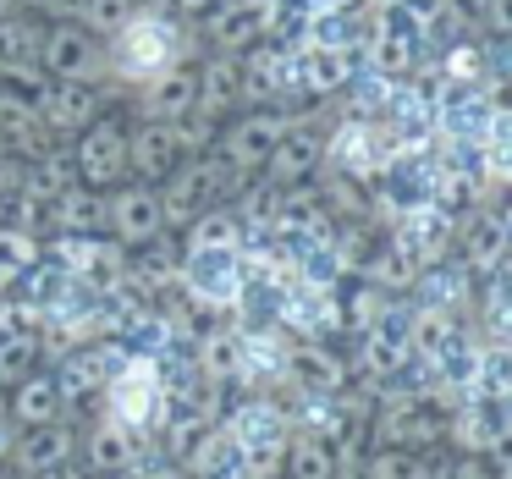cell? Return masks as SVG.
<instances>
[{"label": "cell", "mask_w": 512, "mask_h": 479, "mask_svg": "<svg viewBox=\"0 0 512 479\" xmlns=\"http://www.w3.org/2000/svg\"><path fill=\"white\" fill-rule=\"evenodd\" d=\"M358 479H435V452H397V446H375Z\"/></svg>", "instance_id": "obj_21"}, {"label": "cell", "mask_w": 512, "mask_h": 479, "mask_svg": "<svg viewBox=\"0 0 512 479\" xmlns=\"http://www.w3.org/2000/svg\"><path fill=\"white\" fill-rule=\"evenodd\" d=\"M78 463L89 468V479H127L144 463V441L105 413V419L89 424V435H78Z\"/></svg>", "instance_id": "obj_7"}, {"label": "cell", "mask_w": 512, "mask_h": 479, "mask_svg": "<svg viewBox=\"0 0 512 479\" xmlns=\"http://www.w3.org/2000/svg\"><path fill=\"white\" fill-rule=\"evenodd\" d=\"M67 457H78V430H72L67 419H56V424L17 430V441H12V452H6V463H12L17 479H28V474H39V468H50V463H67Z\"/></svg>", "instance_id": "obj_11"}, {"label": "cell", "mask_w": 512, "mask_h": 479, "mask_svg": "<svg viewBox=\"0 0 512 479\" xmlns=\"http://www.w3.org/2000/svg\"><path fill=\"white\" fill-rule=\"evenodd\" d=\"M67 248V270H72V281H83V287H94V292H105V287H116V276H122V243H94V237H72V243H61Z\"/></svg>", "instance_id": "obj_16"}, {"label": "cell", "mask_w": 512, "mask_h": 479, "mask_svg": "<svg viewBox=\"0 0 512 479\" xmlns=\"http://www.w3.org/2000/svg\"><path fill=\"white\" fill-rule=\"evenodd\" d=\"M6 419H12V430H34V424L67 419L61 380L50 375V369H28L23 380H12V386H6Z\"/></svg>", "instance_id": "obj_9"}, {"label": "cell", "mask_w": 512, "mask_h": 479, "mask_svg": "<svg viewBox=\"0 0 512 479\" xmlns=\"http://www.w3.org/2000/svg\"><path fill=\"white\" fill-rule=\"evenodd\" d=\"M347 468L353 463H347L331 441H320V435H309V430H292L287 457H281V479H347Z\"/></svg>", "instance_id": "obj_13"}, {"label": "cell", "mask_w": 512, "mask_h": 479, "mask_svg": "<svg viewBox=\"0 0 512 479\" xmlns=\"http://www.w3.org/2000/svg\"><path fill=\"white\" fill-rule=\"evenodd\" d=\"M72 171H78L89 188H111V182L127 171V138L116 133V127H94V133H83L78 166Z\"/></svg>", "instance_id": "obj_14"}, {"label": "cell", "mask_w": 512, "mask_h": 479, "mask_svg": "<svg viewBox=\"0 0 512 479\" xmlns=\"http://www.w3.org/2000/svg\"><path fill=\"white\" fill-rule=\"evenodd\" d=\"M45 56H50V67H56L61 78H78V83L83 78H100V72H105V56L89 45V39H83V28H61V34L50 39Z\"/></svg>", "instance_id": "obj_18"}, {"label": "cell", "mask_w": 512, "mask_h": 479, "mask_svg": "<svg viewBox=\"0 0 512 479\" xmlns=\"http://www.w3.org/2000/svg\"><path fill=\"white\" fill-rule=\"evenodd\" d=\"M276 138H281V127L270 122V116H248L243 127H237L232 138H226V155H221V166L232 171H254V166H265L270 160V149H276Z\"/></svg>", "instance_id": "obj_17"}, {"label": "cell", "mask_w": 512, "mask_h": 479, "mask_svg": "<svg viewBox=\"0 0 512 479\" xmlns=\"http://www.w3.org/2000/svg\"><path fill=\"white\" fill-rule=\"evenodd\" d=\"M182 276H188V292L204 303V309H232V303L248 292L243 254H237V248H188Z\"/></svg>", "instance_id": "obj_6"}, {"label": "cell", "mask_w": 512, "mask_h": 479, "mask_svg": "<svg viewBox=\"0 0 512 479\" xmlns=\"http://www.w3.org/2000/svg\"><path fill=\"white\" fill-rule=\"evenodd\" d=\"M105 413H111L116 424H127V430L138 435V441H155L160 424H166L171 413V386H166V369H160V358L149 353H133L116 364V375L105 380Z\"/></svg>", "instance_id": "obj_2"}, {"label": "cell", "mask_w": 512, "mask_h": 479, "mask_svg": "<svg viewBox=\"0 0 512 479\" xmlns=\"http://www.w3.org/2000/svg\"><path fill=\"white\" fill-rule=\"evenodd\" d=\"M166 177L171 182H166V193H160L166 221H199L204 210H215V199L226 193L232 171H226L221 160H193V166H171Z\"/></svg>", "instance_id": "obj_5"}, {"label": "cell", "mask_w": 512, "mask_h": 479, "mask_svg": "<svg viewBox=\"0 0 512 479\" xmlns=\"http://www.w3.org/2000/svg\"><path fill=\"white\" fill-rule=\"evenodd\" d=\"M45 116L56 127H83L94 116V94L89 89H61V94H50V100H45Z\"/></svg>", "instance_id": "obj_23"}, {"label": "cell", "mask_w": 512, "mask_h": 479, "mask_svg": "<svg viewBox=\"0 0 512 479\" xmlns=\"http://www.w3.org/2000/svg\"><path fill=\"white\" fill-rule=\"evenodd\" d=\"M28 270H34V243H23V237H12V232H0V292L17 287Z\"/></svg>", "instance_id": "obj_24"}, {"label": "cell", "mask_w": 512, "mask_h": 479, "mask_svg": "<svg viewBox=\"0 0 512 479\" xmlns=\"http://www.w3.org/2000/svg\"><path fill=\"white\" fill-rule=\"evenodd\" d=\"M221 430L237 452V474L243 479H281V457L292 441V413L270 397H248L232 413H221Z\"/></svg>", "instance_id": "obj_1"}, {"label": "cell", "mask_w": 512, "mask_h": 479, "mask_svg": "<svg viewBox=\"0 0 512 479\" xmlns=\"http://www.w3.org/2000/svg\"><path fill=\"white\" fill-rule=\"evenodd\" d=\"M127 17L122 0H83V28H116Z\"/></svg>", "instance_id": "obj_26"}, {"label": "cell", "mask_w": 512, "mask_h": 479, "mask_svg": "<svg viewBox=\"0 0 512 479\" xmlns=\"http://www.w3.org/2000/svg\"><path fill=\"white\" fill-rule=\"evenodd\" d=\"M199 369L210 386H232L243 375V331H210L199 342Z\"/></svg>", "instance_id": "obj_19"}, {"label": "cell", "mask_w": 512, "mask_h": 479, "mask_svg": "<svg viewBox=\"0 0 512 479\" xmlns=\"http://www.w3.org/2000/svg\"><path fill=\"white\" fill-rule=\"evenodd\" d=\"M369 441L397 452H435L446 441V408L430 397H386L369 419Z\"/></svg>", "instance_id": "obj_4"}, {"label": "cell", "mask_w": 512, "mask_h": 479, "mask_svg": "<svg viewBox=\"0 0 512 479\" xmlns=\"http://www.w3.org/2000/svg\"><path fill=\"white\" fill-rule=\"evenodd\" d=\"M28 479H89V468H83L78 457H67V463H50V468H39V474H28Z\"/></svg>", "instance_id": "obj_28"}, {"label": "cell", "mask_w": 512, "mask_h": 479, "mask_svg": "<svg viewBox=\"0 0 512 479\" xmlns=\"http://www.w3.org/2000/svg\"><path fill=\"white\" fill-rule=\"evenodd\" d=\"M496 254H501V221L490 215V221H479L468 232V265H490Z\"/></svg>", "instance_id": "obj_25"}, {"label": "cell", "mask_w": 512, "mask_h": 479, "mask_svg": "<svg viewBox=\"0 0 512 479\" xmlns=\"http://www.w3.org/2000/svg\"><path fill=\"white\" fill-rule=\"evenodd\" d=\"M116 364H122V353L116 347H78V353L67 358V364L56 369V380H61V397H100L105 391V380L116 375Z\"/></svg>", "instance_id": "obj_15"}, {"label": "cell", "mask_w": 512, "mask_h": 479, "mask_svg": "<svg viewBox=\"0 0 512 479\" xmlns=\"http://www.w3.org/2000/svg\"><path fill=\"white\" fill-rule=\"evenodd\" d=\"M127 166L144 177H166L177 166V133L171 127H144L138 138H127Z\"/></svg>", "instance_id": "obj_20"}, {"label": "cell", "mask_w": 512, "mask_h": 479, "mask_svg": "<svg viewBox=\"0 0 512 479\" xmlns=\"http://www.w3.org/2000/svg\"><path fill=\"white\" fill-rule=\"evenodd\" d=\"M314 160H320V144H314L309 133H298V138H276V149H270L265 166L276 171L281 182H298V177L314 171Z\"/></svg>", "instance_id": "obj_22"}, {"label": "cell", "mask_w": 512, "mask_h": 479, "mask_svg": "<svg viewBox=\"0 0 512 479\" xmlns=\"http://www.w3.org/2000/svg\"><path fill=\"white\" fill-rule=\"evenodd\" d=\"M281 375L298 380L303 391H314V397H342V386H347V364L320 342L287 347V353H281Z\"/></svg>", "instance_id": "obj_12"}, {"label": "cell", "mask_w": 512, "mask_h": 479, "mask_svg": "<svg viewBox=\"0 0 512 479\" xmlns=\"http://www.w3.org/2000/svg\"><path fill=\"white\" fill-rule=\"evenodd\" d=\"M111 34H116V39H111V56H105V67H111L122 83H155L160 72H171V67H177V56H182L177 28H171L166 17H155V12L122 17Z\"/></svg>", "instance_id": "obj_3"}, {"label": "cell", "mask_w": 512, "mask_h": 479, "mask_svg": "<svg viewBox=\"0 0 512 479\" xmlns=\"http://www.w3.org/2000/svg\"><path fill=\"white\" fill-rule=\"evenodd\" d=\"M446 441L468 457H490L507 446V397H468L463 408L446 413Z\"/></svg>", "instance_id": "obj_8"}, {"label": "cell", "mask_w": 512, "mask_h": 479, "mask_svg": "<svg viewBox=\"0 0 512 479\" xmlns=\"http://www.w3.org/2000/svg\"><path fill=\"white\" fill-rule=\"evenodd\" d=\"M127 479H193V474L182 463H171V457H160V463H149V457H144V463H138Z\"/></svg>", "instance_id": "obj_27"}, {"label": "cell", "mask_w": 512, "mask_h": 479, "mask_svg": "<svg viewBox=\"0 0 512 479\" xmlns=\"http://www.w3.org/2000/svg\"><path fill=\"white\" fill-rule=\"evenodd\" d=\"M100 221L111 226L116 243H155L166 210H160V188H122L111 204H100Z\"/></svg>", "instance_id": "obj_10"}]
</instances>
